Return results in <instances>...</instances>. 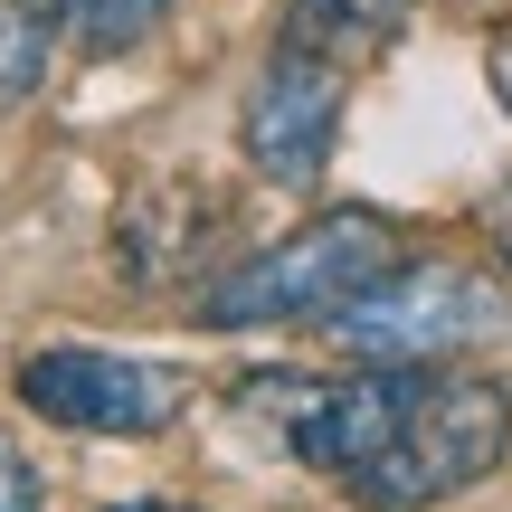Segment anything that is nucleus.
<instances>
[{"instance_id":"1","label":"nucleus","mask_w":512,"mask_h":512,"mask_svg":"<svg viewBox=\"0 0 512 512\" xmlns=\"http://www.w3.org/2000/svg\"><path fill=\"white\" fill-rule=\"evenodd\" d=\"M285 399H294V456L323 465L370 512L456 503L512 456V389L484 370L370 361L342 389H285Z\"/></svg>"},{"instance_id":"2","label":"nucleus","mask_w":512,"mask_h":512,"mask_svg":"<svg viewBox=\"0 0 512 512\" xmlns=\"http://www.w3.org/2000/svg\"><path fill=\"white\" fill-rule=\"evenodd\" d=\"M399 228L380 209H323L294 238L238 256L228 275L200 285V323L209 332H266V323H323L342 294H361L380 266H399Z\"/></svg>"},{"instance_id":"3","label":"nucleus","mask_w":512,"mask_h":512,"mask_svg":"<svg viewBox=\"0 0 512 512\" xmlns=\"http://www.w3.org/2000/svg\"><path fill=\"white\" fill-rule=\"evenodd\" d=\"M323 332L351 361H465V351H494L512 332V294L503 275L456 266V256H399L361 294H342Z\"/></svg>"},{"instance_id":"4","label":"nucleus","mask_w":512,"mask_h":512,"mask_svg":"<svg viewBox=\"0 0 512 512\" xmlns=\"http://www.w3.org/2000/svg\"><path fill=\"white\" fill-rule=\"evenodd\" d=\"M181 370L133 361V351H95V342H57L19 361V408H38L48 427H86V437H162L181 418Z\"/></svg>"},{"instance_id":"5","label":"nucleus","mask_w":512,"mask_h":512,"mask_svg":"<svg viewBox=\"0 0 512 512\" xmlns=\"http://www.w3.org/2000/svg\"><path fill=\"white\" fill-rule=\"evenodd\" d=\"M342 105H351V76L275 38V57L256 67L247 114H238L247 162L266 171L275 190H313V181H323V162H332V133H342Z\"/></svg>"},{"instance_id":"6","label":"nucleus","mask_w":512,"mask_h":512,"mask_svg":"<svg viewBox=\"0 0 512 512\" xmlns=\"http://www.w3.org/2000/svg\"><path fill=\"white\" fill-rule=\"evenodd\" d=\"M408 10H418V0H294L285 10V48H304V57H323V67L351 76L408 29Z\"/></svg>"},{"instance_id":"7","label":"nucleus","mask_w":512,"mask_h":512,"mask_svg":"<svg viewBox=\"0 0 512 512\" xmlns=\"http://www.w3.org/2000/svg\"><path fill=\"white\" fill-rule=\"evenodd\" d=\"M171 10H181V0H67V38L95 48V57H114V48H143Z\"/></svg>"},{"instance_id":"8","label":"nucleus","mask_w":512,"mask_h":512,"mask_svg":"<svg viewBox=\"0 0 512 512\" xmlns=\"http://www.w3.org/2000/svg\"><path fill=\"white\" fill-rule=\"evenodd\" d=\"M38 76H48V19L38 0H0V105L38 95Z\"/></svg>"},{"instance_id":"9","label":"nucleus","mask_w":512,"mask_h":512,"mask_svg":"<svg viewBox=\"0 0 512 512\" xmlns=\"http://www.w3.org/2000/svg\"><path fill=\"white\" fill-rule=\"evenodd\" d=\"M38 503H48V494H38V465L0 437V512H38Z\"/></svg>"},{"instance_id":"10","label":"nucleus","mask_w":512,"mask_h":512,"mask_svg":"<svg viewBox=\"0 0 512 512\" xmlns=\"http://www.w3.org/2000/svg\"><path fill=\"white\" fill-rule=\"evenodd\" d=\"M494 95H503V114H512V29H503V48H494Z\"/></svg>"},{"instance_id":"11","label":"nucleus","mask_w":512,"mask_h":512,"mask_svg":"<svg viewBox=\"0 0 512 512\" xmlns=\"http://www.w3.org/2000/svg\"><path fill=\"white\" fill-rule=\"evenodd\" d=\"M494 238H503V266H512V190H503V209H494Z\"/></svg>"},{"instance_id":"12","label":"nucleus","mask_w":512,"mask_h":512,"mask_svg":"<svg viewBox=\"0 0 512 512\" xmlns=\"http://www.w3.org/2000/svg\"><path fill=\"white\" fill-rule=\"evenodd\" d=\"M114 512H200V503H114Z\"/></svg>"}]
</instances>
